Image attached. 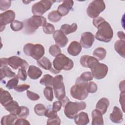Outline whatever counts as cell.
<instances>
[{"label":"cell","mask_w":125,"mask_h":125,"mask_svg":"<svg viewBox=\"0 0 125 125\" xmlns=\"http://www.w3.org/2000/svg\"><path fill=\"white\" fill-rule=\"evenodd\" d=\"M88 83L87 82L82 80L80 77H78L76 80L75 84L70 88V92L72 97L80 101L85 99L88 95L86 89Z\"/></svg>","instance_id":"6da1fadb"},{"label":"cell","mask_w":125,"mask_h":125,"mask_svg":"<svg viewBox=\"0 0 125 125\" xmlns=\"http://www.w3.org/2000/svg\"><path fill=\"white\" fill-rule=\"evenodd\" d=\"M23 22L24 31L28 34H33L39 27H43L47 23L45 18L37 15H33L30 18L25 20Z\"/></svg>","instance_id":"7a4b0ae2"},{"label":"cell","mask_w":125,"mask_h":125,"mask_svg":"<svg viewBox=\"0 0 125 125\" xmlns=\"http://www.w3.org/2000/svg\"><path fill=\"white\" fill-rule=\"evenodd\" d=\"M98 29L95 34L96 39L101 42H108L113 36V31L109 23L104 21L96 27Z\"/></svg>","instance_id":"3957f363"},{"label":"cell","mask_w":125,"mask_h":125,"mask_svg":"<svg viewBox=\"0 0 125 125\" xmlns=\"http://www.w3.org/2000/svg\"><path fill=\"white\" fill-rule=\"evenodd\" d=\"M53 64L54 69L59 72L61 70H70L73 68L74 66L73 61L62 53L55 57Z\"/></svg>","instance_id":"277c9868"},{"label":"cell","mask_w":125,"mask_h":125,"mask_svg":"<svg viewBox=\"0 0 125 125\" xmlns=\"http://www.w3.org/2000/svg\"><path fill=\"white\" fill-rule=\"evenodd\" d=\"M23 52L27 56L32 57L34 59L38 61L43 57L45 50L43 46L41 44H33L28 43L24 46Z\"/></svg>","instance_id":"5b68a950"},{"label":"cell","mask_w":125,"mask_h":125,"mask_svg":"<svg viewBox=\"0 0 125 125\" xmlns=\"http://www.w3.org/2000/svg\"><path fill=\"white\" fill-rule=\"evenodd\" d=\"M86 107V104L84 102H72L69 101L64 106V114L69 119H74L78 112L84 110Z\"/></svg>","instance_id":"8992f818"},{"label":"cell","mask_w":125,"mask_h":125,"mask_svg":"<svg viewBox=\"0 0 125 125\" xmlns=\"http://www.w3.org/2000/svg\"><path fill=\"white\" fill-rule=\"evenodd\" d=\"M53 86L55 97L58 100L61 101L66 97L62 75H58L53 78Z\"/></svg>","instance_id":"52a82bcc"},{"label":"cell","mask_w":125,"mask_h":125,"mask_svg":"<svg viewBox=\"0 0 125 125\" xmlns=\"http://www.w3.org/2000/svg\"><path fill=\"white\" fill-rule=\"evenodd\" d=\"M105 9V4L103 0H95L92 1L86 9L87 15L93 19L98 17L99 14Z\"/></svg>","instance_id":"ba28073f"},{"label":"cell","mask_w":125,"mask_h":125,"mask_svg":"<svg viewBox=\"0 0 125 125\" xmlns=\"http://www.w3.org/2000/svg\"><path fill=\"white\" fill-rule=\"evenodd\" d=\"M54 0H42L35 3L32 6V12L34 15L42 16L52 6Z\"/></svg>","instance_id":"9c48e42d"},{"label":"cell","mask_w":125,"mask_h":125,"mask_svg":"<svg viewBox=\"0 0 125 125\" xmlns=\"http://www.w3.org/2000/svg\"><path fill=\"white\" fill-rule=\"evenodd\" d=\"M90 69L93 77L96 79L101 80L104 78L106 76L108 68L106 64L98 62L96 63Z\"/></svg>","instance_id":"30bf717a"},{"label":"cell","mask_w":125,"mask_h":125,"mask_svg":"<svg viewBox=\"0 0 125 125\" xmlns=\"http://www.w3.org/2000/svg\"><path fill=\"white\" fill-rule=\"evenodd\" d=\"M15 13L14 11L9 10L0 14V32H2L5 27V25L11 23L14 21Z\"/></svg>","instance_id":"8fae6325"},{"label":"cell","mask_w":125,"mask_h":125,"mask_svg":"<svg viewBox=\"0 0 125 125\" xmlns=\"http://www.w3.org/2000/svg\"><path fill=\"white\" fill-rule=\"evenodd\" d=\"M8 65L15 70L20 68L26 69L28 66V63L25 60L16 56L8 58Z\"/></svg>","instance_id":"7c38bea8"},{"label":"cell","mask_w":125,"mask_h":125,"mask_svg":"<svg viewBox=\"0 0 125 125\" xmlns=\"http://www.w3.org/2000/svg\"><path fill=\"white\" fill-rule=\"evenodd\" d=\"M95 41L94 35L90 32H86L83 33L81 35L80 39V44L82 47L84 48H90Z\"/></svg>","instance_id":"4fadbf2b"},{"label":"cell","mask_w":125,"mask_h":125,"mask_svg":"<svg viewBox=\"0 0 125 125\" xmlns=\"http://www.w3.org/2000/svg\"><path fill=\"white\" fill-rule=\"evenodd\" d=\"M53 37L56 45L60 47H64L68 42L67 37L60 30H55L53 34Z\"/></svg>","instance_id":"5bb4252c"},{"label":"cell","mask_w":125,"mask_h":125,"mask_svg":"<svg viewBox=\"0 0 125 125\" xmlns=\"http://www.w3.org/2000/svg\"><path fill=\"white\" fill-rule=\"evenodd\" d=\"M73 4L74 2L72 0H64L63 1L62 3L58 7L57 11L62 17L65 16L71 10Z\"/></svg>","instance_id":"9a60e30c"},{"label":"cell","mask_w":125,"mask_h":125,"mask_svg":"<svg viewBox=\"0 0 125 125\" xmlns=\"http://www.w3.org/2000/svg\"><path fill=\"white\" fill-rule=\"evenodd\" d=\"M110 120L114 123H121L123 121V114L122 110L118 107L115 106L112 112L110 114Z\"/></svg>","instance_id":"2e32d148"},{"label":"cell","mask_w":125,"mask_h":125,"mask_svg":"<svg viewBox=\"0 0 125 125\" xmlns=\"http://www.w3.org/2000/svg\"><path fill=\"white\" fill-rule=\"evenodd\" d=\"M82 47L80 42L77 41H73L67 48V52L72 56H77L82 51Z\"/></svg>","instance_id":"e0dca14e"},{"label":"cell","mask_w":125,"mask_h":125,"mask_svg":"<svg viewBox=\"0 0 125 125\" xmlns=\"http://www.w3.org/2000/svg\"><path fill=\"white\" fill-rule=\"evenodd\" d=\"M92 125H103L104 120L102 113L98 109H96L92 111Z\"/></svg>","instance_id":"ac0fdd59"},{"label":"cell","mask_w":125,"mask_h":125,"mask_svg":"<svg viewBox=\"0 0 125 125\" xmlns=\"http://www.w3.org/2000/svg\"><path fill=\"white\" fill-rule=\"evenodd\" d=\"M109 105V101L108 99L106 98L103 97L98 101L96 105V108L99 110L102 114H104L106 112Z\"/></svg>","instance_id":"d6986e66"},{"label":"cell","mask_w":125,"mask_h":125,"mask_svg":"<svg viewBox=\"0 0 125 125\" xmlns=\"http://www.w3.org/2000/svg\"><path fill=\"white\" fill-rule=\"evenodd\" d=\"M75 123L78 125H85L89 122L88 115L87 113L81 112L74 118Z\"/></svg>","instance_id":"ffe728a7"},{"label":"cell","mask_w":125,"mask_h":125,"mask_svg":"<svg viewBox=\"0 0 125 125\" xmlns=\"http://www.w3.org/2000/svg\"><path fill=\"white\" fill-rule=\"evenodd\" d=\"M0 104L3 106H6L9 103L13 101V98L10 93L2 88H0Z\"/></svg>","instance_id":"44dd1931"},{"label":"cell","mask_w":125,"mask_h":125,"mask_svg":"<svg viewBox=\"0 0 125 125\" xmlns=\"http://www.w3.org/2000/svg\"><path fill=\"white\" fill-rule=\"evenodd\" d=\"M27 74L30 79L37 80L41 76L42 71L39 67L34 65H30L28 67Z\"/></svg>","instance_id":"7402d4cb"},{"label":"cell","mask_w":125,"mask_h":125,"mask_svg":"<svg viewBox=\"0 0 125 125\" xmlns=\"http://www.w3.org/2000/svg\"><path fill=\"white\" fill-rule=\"evenodd\" d=\"M4 107L10 113L16 115H18L21 111V106H19V104L16 101L13 100L5 106Z\"/></svg>","instance_id":"603a6c76"},{"label":"cell","mask_w":125,"mask_h":125,"mask_svg":"<svg viewBox=\"0 0 125 125\" xmlns=\"http://www.w3.org/2000/svg\"><path fill=\"white\" fill-rule=\"evenodd\" d=\"M17 120V115L10 113V114L3 116L1 119L0 123L1 125H15V123Z\"/></svg>","instance_id":"cb8c5ba5"},{"label":"cell","mask_w":125,"mask_h":125,"mask_svg":"<svg viewBox=\"0 0 125 125\" xmlns=\"http://www.w3.org/2000/svg\"><path fill=\"white\" fill-rule=\"evenodd\" d=\"M78 26L76 23H73L71 25L64 24L61 26L60 30L62 31L65 35H68L70 33L75 32L77 29Z\"/></svg>","instance_id":"d4e9b609"},{"label":"cell","mask_w":125,"mask_h":125,"mask_svg":"<svg viewBox=\"0 0 125 125\" xmlns=\"http://www.w3.org/2000/svg\"><path fill=\"white\" fill-rule=\"evenodd\" d=\"M125 41L122 40L117 41L114 44L115 51L122 57H125Z\"/></svg>","instance_id":"484cf974"},{"label":"cell","mask_w":125,"mask_h":125,"mask_svg":"<svg viewBox=\"0 0 125 125\" xmlns=\"http://www.w3.org/2000/svg\"><path fill=\"white\" fill-rule=\"evenodd\" d=\"M38 65L41 67L50 71L52 70V64L50 61L46 57H43L37 62Z\"/></svg>","instance_id":"4316f807"},{"label":"cell","mask_w":125,"mask_h":125,"mask_svg":"<svg viewBox=\"0 0 125 125\" xmlns=\"http://www.w3.org/2000/svg\"><path fill=\"white\" fill-rule=\"evenodd\" d=\"M0 72L1 80H2L5 77L12 78L16 76V74L14 72H13L11 69L7 66L0 68Z\"/></svg>","instance_id":"83f0119b"},{"label":"cell","mask_w":125,"mask_h":125,"mask_svg":"<svg viewBox=\"0 0 125 125\" xmlns=\"http://www.w3.org/2000/svg\"><path fill=\"white\" fill-rule=\"evenodd\" d=\"M93 55L98 61H102L105 58L106 55V51L103 47H98L94 50Z\"/></svg>","instance_id":"f1b7e54d"},{"label":"cell","mask_w":125,"mask_h":125,"mask_svg":"<svg viewBox=\"0 0 125 125\" xmlns=\"http://www.w3.org/2000/svg\"><path fill=\"white\" fill-rule=\"evenodd\" d=\"M53 77L49 74H45L40 81V84L44 85L45 86H53Z\"/></svg>","instance_id":"f546056e"},{"label":"cell","mask_w":125,"mask_h":125,"mask_svg":"<svg viewBox=\"0 0 125 125\" xmlns=\"http://www.w3.org/2000/svg\"><path fill=\"white\" fill-rule=\"evenodd\" d=\"M45 106L42 104H38L34 106V110L35 113L38 116H44L47 111Z\"/></svg>","instance_id":"4dcf8cb0"},{"label":"cell","mask_w":125,"mask_h":125,"mask_svg":"<svg viewBox=\"0 0 125 125\" xmlns=\"http://www.w3.org/2000/svg\"><path fill=\"white\" fill-rule=\"evenodd\" d=\"M47 18L52 22H57L61 20L62 16L59 14L57 10H54L48 14Z\"/></svg>","instance_id":"1f68e13d"},{"label":"cell","mask_w":125,"mask_h":125,"mask_svg":"<svg viewBox=\"0 0 125 125\" xmlns=\"http://www.w3.org/2000/svg\"><path fill=\"white\" fill-rule=\"evenodd\" d=\"M24 27L23 22L18 20H14L10 23V28L14 31H19Z\"/></svg>","instance_id":"d6a6232c"},{"label":"cell","mask_w":125,"mask_h":125,"mask_svg":"<svg viewBox=\"0 0 125 125\" xmlns=\"http://www.w3.org/2000/svg\"><path fill=\"white\" fill-rule=\"evenodd\" d=\"M43 94L45 98L49 101H52L54 98L53 89L51 86H46L43 90Z\"/></svg>","instance_id":"836d02e7"},{"label":"cell","mask_w":125,"mask_h":125,"mask_svg":"<svg viewBox=\"0 0 125 125\" xmlns=\"http://www.w3.org/2000/svg\"><path fill=\"white\" fill-rule=\"evenodd\" d=\"M18 83L19 78L17 76H16L7 82L6 84V87L8 89H14L18 85Z\"/></svg>","instance_id":"e575fe53"},{"label":"cell","mask_w":125,"mask_h":125,"mask_svg":"<svg viewBox=\"0 0 125 125\" xmlns=\"http://www.w3.org/2000/svg\"><path fill=\"white\" fill-rule=\"evenodd\" d=\"M49 52L53 57H56L57 55L61 53V50L56 44H53L50 46Z\"/></svg>","instance_id":"d590c367"},{"label":"cell","mask_w":125,"mask_h":125,"mask_svg":"<svg viewBox=\"0 0 125 125\" xmlns=\"http://www.w3.org/2000/svg\"><path fill=\"white\" fill-rule=\"evenodd\" d=\"M29 114V108L24 106H21V111L20 113L18 114V117L21 118H26Z\"/></svg>","instance_id":"8d00e7d4"},{"label":"cell","mask_w":125,"mask_h":125,"mask_svg":"<svg viewBox=\"0 0 125 125\" xmlns=\"http://www.w3.org/2000/svg\"><path fill=\"white\" fill-rule=\"evenodd\" d=\"M43 31L46 34H51L53 33L55 30L53 24L47 22L43 27Z\"/></svg>","instance_id":"74e56055"},{"label":"cell","mask_w":125,"mask_h":125,"mask_svg":"<svg viewBox=\"0 0 125 125\" xmlns=\"http://www.w3.org/2000/svg\"><path fill=\"white\" fill-rule=\"evenodd\" d=\"M87 91L88 93H95L98 89L97 85L96 83L93 82H90L88 83L87 85Z\"/></svg>","instance_id":"f35d334b"},{"label":"cell","mask_w":125,"mask_h":125,"mask_svg":"<svg viewBox=\"0 0 125 125\" xmlns=\"http://www.w3.org/2000/svg\"><path fill=\"white\" fill-rule=\"evenodd\" d=\"M17 77L19 79H20L21 81H25L27 78V73L26 69L24 68H19L17 74Z\"/></svg>","instance_id":"ab89813d"},{"label":"cell","mask_w":125,"mask_h":125,"mask_svg":"<svg viewBox=\"0 0 125 125\" xmlns=\"http://www.w3.org/2000/svg\"><path fill=\"white\" fill-rule=\"evenodd\" d=\"M61 120L59 117L58 116H57L56 117L48 118L46 124L48 125H59L61 124Z\"/></svg>","instance_id":"60d3db41"},{"label":"cell","mask_w":125,"mask_h":125,"mask_svg":"<svg viewBox=\"0 0 125 125\" xmlns=\"http://www.w3.org/2000/svg\"><path fill=\"white\" fill-rule=\"evenodd\" d=\"M80 77L82 80L87 82L92 80L93 79V76L91 72L89 71H86L83 73Z\"/></svg>","instance_id":"b9f144b4"},{"label":"cell","mask_w":125,"mask_h":125,"mask_svg":"<svg viewBox=\"0 0 125 125\" xmlns=\"http://www.w3.org/2000/svg\"><path fill=\"white\" fill-rule=\"evenodd\" d=\"M11 1L10 0H0V9L4 11L10 8Z\"/></svg>","instance_id":"7bdbcfd3"},{"label":"cell","mask_w":125,"mask_h":125,"mask_svg":"<svg viewBox=\"0 0 125 125\" xmlns=\"http://www.w3.org/2000/svg\"><path fill=\"white\" fill-rule=\"evenodd\" d=\"M26 95L27 97L32 101H37L40 99V96L38 94L28 90H26Z\"/></svg>","instance_id":"ee69618b"},{"label":"cell","mask_w":125,"mask_h":125,"mask_svg":"<svg viewBox=\"0 0 125 125\" xmlns=\"http://www.w3.org/2000/svg\"><path fill=\"white\" fill-rule=\"evenodd\" d=\"M30 88V85L27 84H22L18 85L15 88L14 90L18 92H22L24 91L27 90Z\"/></svg>","instance_id":"f6af8a7d"},{"label":"cell","mask_w":125,"mask_h":125,"mask_svg":"<svg viewBox=\"0 0 125 125\" xmlns=\"http://www.w3.org/2000/svg\"><path fill=\"white\" fill-rule=\"evenodd\" d=\"M62 103L60 101H56L53 103V106H52V109L58 112L60 111L62 108Z\"/></svg>","instance_id":"bcb514c9"},{"label":"cell","mask_w":125,"mask_h":125,"mask_svg":"<svg viewBox=\"0 0 125 125\" xmlns=\"http://www.w3.org/2000/svg\"><path fill=\"white\" fill-rule=\"evenodd\" d=\"M44 116H45L48 118H50L56 117L58 116V115H57V112L54 111L52 108V109H47Z\"/></svg>","instance_id":"7dc6e473"},{"label":"cell","mask_w":125,"mask_h":125,"mask_svg":"<svg viewBox=\"0 0 125 125\" xmlns=\"http://www.w3.org/2000/svg\"><path fill=\"white\" fill-rule=\"evenodd\" d=\"M15 125H30V123L28 121L25 120L24 118H20L19 119H17L15 123Z\"/></svg>","instance_id":"c3c4849f"},{"label":"cell","mask_w":125,"mask_h":125,"mask_svg":"<svg viewBox=\"0 0 125 125\" xmlns=\"http://www.w3.org/2000/svg\"><path fill=\"white\" fill-rule=\"evenodd\" d=\"M104 21H105V20H104V18H103V17H98L95 19H93V24L95 27H97L98 25H99L102 22H103Z\"/></svg>","instance_id":"681fc988"},{"label":"cell","mask_w":125,"mask_h":125,"mask_svg":"<svg viewBox=\"0 0 125 125\" xmlns=\"http://www.w3.org/2000/svg\"><path fill=\"white\" fill-rule=\"evenodd\" d=\"M119 102L120 104L122 105V108L123 112H125L124 110V104H125V92H121L120 95Z\"/></svg>","instance_id":"f907efd6"},{"label":"cell","mask_w":125,"mask_h":125,"mask_svg":"<svg viewBox=\"0 0 125 125\" xmlns=\"http://www.w3.org/2000/svg\"><path fill=\"white\" fill-rule=\"evenodd\" d=\"M8 64V58H0V68L5 67Z\"/></svg>","instance_id":"816d5d0a"},{"label":"cell","mask_w":125,"mask_h":125,"mask_svg":"<svg viewBox=\"0 0 125 125\" xmlns=\"http://www.w3.org/2000/svg\"><path fill=\"white\" fill-rule=\"evenodd\" d=\"M117 35L118 37L121 40L125 41V34L123 31H119L117 33Z\"/></svg>","instance_id":"f5cc1de1"},{"label":"cell","mask_w":125,"mask_h":125,"mask_svg":"<svg viewBox=\"0 0 125 125\" xmlns=\"http://www.w3.org/2000/svg\"><path fill=\"white\" fill-rule=\"evenodd\" d=\"M119 89L121 92H125V81L123 80L119 83Z\"/></svg>","instance_id":"db71d44e"}]
</instances>
